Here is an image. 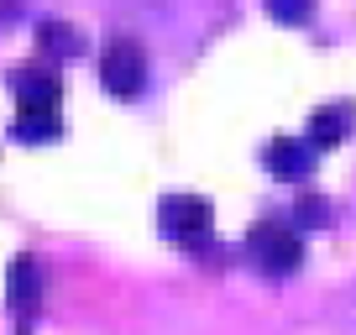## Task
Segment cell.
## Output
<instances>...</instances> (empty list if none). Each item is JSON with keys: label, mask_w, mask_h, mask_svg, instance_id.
<instances>
[{"label": "cell", "mask_w": 356, "mask_h": 335, "mask_svg": "<svg viewBox=\"0 0 356 335\" xmlns=\"http://www.w3.org/2000/svg\"><path fill=\"white\" fill-rule=\"evenodd\" d=\"M100 84L115 100H136L147 90V53L136 37H111L100 53Z\"/></svg>", "instance_id": "obj_2"}, {"label": "cell", "mask_w": 356, "mask_h": 335, "mask_svg": "<svg viewBox=\"0 0 356 335\" xmlns=\"http://www.w3.org/2000/svg\"><path fill=\"white\" fill-rule=\"evenodd\" d=\"M351 309H356V304H351Z\"/></svg>", "instance_id": "obj_12"}, {"label": "cell", "mask_w": 356, "mask_h": 335, "mask_svg": "<svg viewBox=\"0 0 356 335\" xmlns=\"http://www.w3.org/2000/svg\"><path fill=\"white\" fill-rule=\"evenodd\" d=\"M246 252H252V262L267 278H289L304 262V236L293 231L289 220H257L252 231H246Z\"/></svg>", "instance_id": "obj_1"}, {"label": "cell", "mask_w": 356, "mask_h": 335, "mask_svg": "<svg viewBox=\"0 0 356 335\" xmlns=\"http://www.w3.org/2000/svg\"><path fill=\"white\" fill-rule=\"evenodd\" d=\"M210 199H200V194H168L163 204H157V225H163L168 236H178V241H200L204 231H210Z\"/></svg>", "instance_id": "obj_4"}, {"label": "cell", "mask_w": 356, "mask_h": 335, "mask_svg": "<svg viewBox=\"0 0 356 335\" xmlns=\"http://www.w3.org/2000/svg\"><path fill=\"white\" fill-rule=\"evenodd\" d=\"M6 293H11V309L16 314H32L37 304H42V268H37V257H11V268H6Z\"/></svg>", "instance_id": "obj_6"}, {"label": "cell", "mask_w": 356, "mask_h": 335, "mask_svg": "<svg viewBox=\"0 0 356 335\" xmlns=\"http://www.w3.org/2000/svg\"><path fill=\"white\" fill-rule=\"evenodd\" d=\"M11 136L16 142H58L63 136V115L58 111H16Z\"/></svg>", "instance_id": "obj_8"}, {"label": "cell", "mask_w": 356, "mask_h": 335, "mask_svg": "<svg viewBox=\"0 0 356 335\" xmlns=\"http://www.w3.org/2000/svg\"><path fill=\"white\" fill-rule=\"evenodd\" d=\"M325 220H330V215H325V199H304L299 204V215H293V231H299V225H325Z\"/></svg>", "instance_id": "obj_10"}, {"label": "cell", "mask_w": 356, "mask_h": 335, "mask_svg": "<svg viewBox=\"0 0 356 335\" xmlns=\"http://www.w3.org/2000/svg\"><path fill=\"white\" fill-rule=\"evenodd\" d=\"M22 335H26V330H22Z\"/></svg>", "instance_id": "obj_13"}, {"label": "cell", "mask_w": 356, "mask_h": 335, "mask_svg": "<svg viewBox=\"0 0 356 335\" xmlns=\"http://www.w3.org/2000/svg\"><path fill=\"white\" fill-rule=\"evenodd\" d=\"M11 95H16V111H58L63 79L53 63H22L11 68Z\"/></svg>", "instance_id": "obj_3"}, {"label": "cell", "mask_w": 356, "mask_h": 335, "mask_svg": "<svg viewBox=\"0 0 356 335\" xmlns=\"http://www.w3.org/2000/svg\"><path fill=\"white\" fill-rule=\"evenodd\" d=\"M37 42H42L53 58H74L79 47H84V37H79L68 22H53V16H47V22H37Z\"/></svg>", "instance_id": "obj_9"}, {"label": "cell", "mask_w": 356, "mask_h": 335, "mask_svg": "<svg viewBox=\"0 0 356 335\" xmlns=\"http://www.w3.org/2000/svg\"><path fill=\"white\" fill-rule=\"evenodd\" d=\"M267 11H273V16H278V22H309V6H267Z\"/></svg>", "instance_id": "obj_11"}, {"label": "cell", "mask_w": 356, "mask_h": 335, "mask_svg": "<svg viewBox=\"0 0 356 335\" xmlns=\"http://www.w3.org/2000/svg\"><path fill=\"white\" fill-rule=\"evenodd\" d=\"M346 131H351V105H320V111L309 115V136H304V142L309 147H335V142H346Z\"/></svg>", "instance_id": "obj_7"}, {"label": "cell", "mask_w": 356, "mask_h": 335, "mask_svg": "<svg viewBox=\"0 0 356 335\" xmlns=\"http://www.w3.org/2000/svg\"><path fill=\"white\" fill-rule=\"evenodd\" d=\"M309 163H314V147L304 142V136H273V142L262 147V168L273 179H304Z\"/></svg>", "instance_id": "obj_5"}]
</instances>
